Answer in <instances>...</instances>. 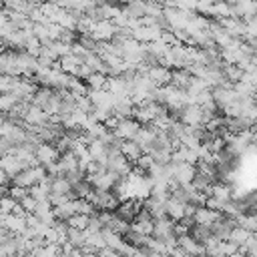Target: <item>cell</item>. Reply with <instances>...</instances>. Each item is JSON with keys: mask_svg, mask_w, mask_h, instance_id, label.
Masks as SVG:
<instances>
[{"mask_svg": "<svg viewBox=\"0 0 257 257\" xmlns=\"http://www.w3.org/2000/svg\"><path fill=\"white\" fill-rule=\"evenodd\" d=\"M139 128H141V122H139L135 116L118 118V120H116V124L112 126L114 135H116L118 139H122V141H126V139H135V135H137V131H139Z\"/></svg>", "mask_w": 257, "mask_h": 257, "instance_id": "obj_1", "label": "cell"}, {"mask_svg": "<svg viewBox=\"0 0 257 257\" xmlns=\"http://www.w3.org/2000/svg\"><path fill=\"white\" fill-rule=\"evenodd\" d=\"M34 157H36L38 165L48 167V165H52V163H56V161H58L60 151L56 149V145H54V143H40V145L36 147Z\"/></svg>", "mask_w": 257, "mask_h": 257, "instance_id": "obj_2", "label": "cell"}, {"mask_svg": "<svg viewBox=\"0 0 257 257\" xmlns=\"http://www.w3.org/2000/svg\"><path fill=\"white\" fill-rule=\"evenodd\" d=\"M120 153H122V155H124V157L135 165V161H137L145 151H143V147H141L135 139H126V141H122V143H120Z\"/></svg>", "mask_w": 257, "mask_h": 257, "instance_id": "obj_3", "label": "cell"}, {"mask_svg": "<svg viewBox=\"0 0 257 257\" xmlns=\"http://www.w3.org/2000/svg\"><path fill=\"white\" fill-rule=\"evenodd\" d=\"M20 205H22V209H24L26 213H34V209H36L38 201H36V199H34V197H32L30 193H28V195H26V197H24V199L20 201Z\"/></svg>", "mask_w": 257, "mask_h": 257, "instance_id": "obj_4", "label": "cell"}, {"mask_svg": "<svg viewBox=\"0 0 257 257\" xmlns=\"http://www.w3.org/2000/svg\"><path fill=\"white\" fill-rule=\"evenodd\" d=\"M10 185H12V177H10V173H8L4 167H0V187L8 189Z\"/></svg>", "mask_w": 257, "mask_h": 257, "instance_id": "obj_5", "label": "cell"}]
</instances>
